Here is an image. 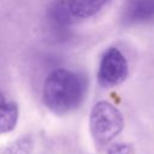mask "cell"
<instances>
[{"mask_svg": "<svg viewBox=\"0 0 154 154\" xmlns=\"http://www.w3.org/2000/svg\"><path fill=\"white\" fill-rule=\"evenodd\" d=\"M18 122V106L0 91V134L12 131Z\"/></svg>", "mask_w": 154, "mask_h": 154, "instance_id": "6", "label": "cell"}, {"mask_svg": "<svg viewBox=\"0 0 154 154\" xmlns=\"http://www.w3.org/2000/svg\"><path fill=\"white\" fill-rule=\"evenodd\" d=\"M128 61L124 54L114 47L108 48L101 57L97 81L103 88H112L124 82L128 76Z\"/></svg>", "mask_w": 154, "mask_h": 154, "instance_id": "3", "label": "cell"}, {"mask_svg": "<svg viewBox=\"0 0 154 154\" xmlns=\"http://www.w3.org/2000/svg\"><path fill=\"white\" fill-rule=\"evenodd\" d=\"M108 0H66L67 7L76 18H89L96 14Z\"/></svg>", "mask_w": 154, "mask_h": 154, "instance_id": "7", "label": "cell"}, {"mask_svg": "<svg viewBox=\"0 0 154 154\" xmlns=\"http://www.w3.org/2000/svg\"><path fill=\"white\" fill-rule=\"evenodd\" d=\"M132 146L128 143H114L111 144L107 149V154H134Z\"/></svg>", "mask_w": 154, "mask_h": 154, "instance_id": "9", "label": "cell"}, {"mask_svg": "<svg viewBox=\"0 0 154 154\" xmlns=\"http://www.w3.org/2000/svg\"><path fill=\"white\" fill-rule=\"evenodd\" d=\"M122 19L126 24H141L154 20V0H125Z\"/></svg>", "mask_w": 154, "mask_h": 154, "instance_id": "4", "label": "cell"}, {"mask_svg": "<svg viewBox=\"0 0 154 154\" xmlns=\"http://www.w3.org/2000/svg\"><path fill=\"white\" fill-rule=\"evenodd\" d=\"M71 17H73V16L67 7L66 0L55 1L48 11L49 24H51L52 29L60 35H64L67 31V29L71 24Z\"/></svg>", "mask_w": 154, "mask_h": 154, "instance_id": "5", "label": "cell"}, {"mask_svg": "<svg viewBox=\"0 0 154 154\" xmlns=\"http://www.w3.org/2000/svg\"><path fill=\"white\" fill-rule=\"evenodd\" d=\"M89 125L94 142L102 147L122 132L124 118L114 105L107 101H99L91 108Z\"/></svg>", "mask_w": 154, "mask_h": 154, "instance_id": "2", "label": "cell"}, {"mask_svg": "<svg viewBox=\"0 0 154 154\" xmlns=\"http://www.w3.org/2000/svg\"><path fill=\"white\" fill-rule=\"evenodd\" d=\"M85 89L87 82L82 75L66 69H57L45 81L42 100L52 112L65 114L83 102Z\"/></svg>", "mask_w": 154, "mask_h": 154, "instance_id": "1", "label": "cell"}, {"mask_svg": "<svg viewBox=\"0 0 154 154\" xmlns=\"http://www.w3.org/2000/svg\"><path fill=\"white\" fill-rule=\"evenodd\" d=\"M30 152H31V141L26 137H23L11 143L4 150V154H30Z\"/></svg>", "mask_w": 154, "mask_h": 154, "instance_id": "8", "label": "cell"}]
</instances>
